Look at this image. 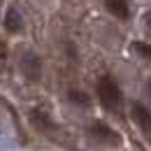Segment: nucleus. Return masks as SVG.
Returning <instances> with one entry per match:
<instances>
[{
    "mask_svg": "<svg viewBox=\"0 0 151 151\" xmlns=\"http://www.w3.org/2000/svg\"><path fill=\"white\" fill-rule=\"evenodd\" d=\"M98 100L107 112H119L123 105V91L114 77L105 75L98 79Z\"/></svg>",
    "mask_w": 151,
    "mask_h": 151,
    "instance_id": "nucleus-1",
    "label": "nucleus"
},
{
    "mask_svg": "<svg viewBox=\"0 0 151 151\" xmlns=\"http://www.w3.org/2000/svg\"><path fill=\"white\" fill-rule=\"evenodd\" d=\"M86 132H88V137H91L93 142H98V144H105V147H119V144H121V135L114 130L112 126L102 123V121H93Z\"/></svg>",
    "mask_w": 151,
    "mask_h": 151,
    "instance_id": "nucleus-2",
    "label": "nucleus"
},
{
    "mask_svg": "<svg viewBox=\"0 0 151 151\" xmlns=\"http://www.w3.org/2000/svg\"><path fill=\"white\" fill-rule=\"evenodd\" d=\"M19 68H21V75L26 77L28 81H40L42 77V58L35 54V51H23L19 60Z\"/></svg>",
    "mask_w": 151,
    "mask_h": 151,
    "instance_id": "nucleus-3",
    "label": "nucleus"
},
{
    "mask_svg": "<svg viewBox=\"0 0 151 151\" xmlns=\"http://www.w3.org/2000/svg\"><path fill=\"white\" fill-rule=\"evenodd\" d=\"M130 116H132V121H135V126L144 135L151 137V112H149V107H144L142 102L135 100V102H130Z\"/></svg>",
    "mask_w": 151,
    "mask_h": 151,
    "instance_id": "nucleus-4",
    "label": "nucleus"
},
{
    "mask_svg": "<svg viewBox=\"0 0 151 151\" xmlns=\"http://www.w3.org/2000/svg\"><path fill=\"white\" fill-rule=\"evenodd\" d=\"M2 26H5V30L12 33V35H17V33L23 30V17H21V12L17 7H7L5 19H2Z\"/></svg>",
    "mask_w": 151,
    "mask_h": 151,
    "instance_id": "nucleus-5",
    "label": "nucleus"
},
{
    "mask_svg": "<svg viewBox=\"0 0 151 151\" xmlns=\"http://www.w3.org/2000/svg\"><path fill=\"white\" fill-rule=\"evenodd\" d=\"M105 9L121 21L130 19V5H128V0H105Z\"/></svg>",
    "mask_w": 151,
    "mask_h": 151,
    "instance_id": "nucleus-6",
    "label": "nucleus"
},
{
    "mask_svg": "<svg viewBox=\"0 0 151 151\" xmlns=\"http://www.w3.org/2000/svg\"><path fill=\"white\" fill-rule=\"evenodd\" d=\"M30 121H33V126L40 128V130H51V128H54L51 116L44 112V109H33V112H30Z\"/></svg>",
    "mask_w": 151,
    "mask_h": 151,
    "instance_id": "nucleus-7",
    "label": "nucleus"
},
{
    "mask_svg": "<svg viewBox=\"0 0 151 151\" xmlns=\"http://www.w3.org/2000/svg\"><path fill=\"white\" fill-rule=\"evenodd\" d=\"M68 100H70L72 105H77V107H88V105H91L88 93H84V91H79V88H70V91H68Z\"/></svg>",
    "mask_w": 151,
    "mask_h": 151,
    "instance_id": "nucleus-8",
    "label": "nucleus"
},
{
    "mask_svg": "<svg viewBox=\"0 0 151 151\" xmlns=\"http://www.w3.org/2000/svg\"><path fill=\"white\" fill-rule=\"evenodd\" d=\"M132 49H135L137 56H142L144 60H151V44H147V42H135Z\"/></svg>",
    "mask_w": 151,
    "mask_h": 151,
    "instance_id": "nucleus-9",
    "label": "nucleus"
},
{
    "mask_svg": "<svg viewBox=\"0 0 151 151\" xmlns=\"http://www.w3.org/2000/svg\"><path fill=\"white\" fill-rule=\"evenodd\" d=\"M7 47H5V44H2V42H0V77L5 75V70H7Z\"/></svg>",
    "mask_w": 151,
    "mask_h": 151,
    "instance_id": "nucleus-10",
    "label": "nucleus"
},
{
    "mask_svg": "<svg viewBox=\"0 0 151 151\" xmlns=\"http://www.w3.org/2000/svg\"><path fill=\"white\" fill-rule=\"evenodd\" d=\"M144 23H147V28L151 30V12H147V17H144Z\"/></svg>",
    "mask_w": 151,
    "mask_h": 151,
    "instance_id": "nucleus-11",
    "label": "nucleus"
},
{
    "mask_svg": "<svg viewBox=\"0 0 151 151\" xmlns=\"http://www.w3.org/2000/svg\"><path fill=\"white\" fill-rule=\"evenodd\" d=\"M144 91H147V93L151 95V81H147V84H144Z\"/></svg>",
    "mask_w": 151,
    "mask_h": 151,
    "instance_id": "nucleus-12",
    "label": "nucleus"
}]
</instances>
